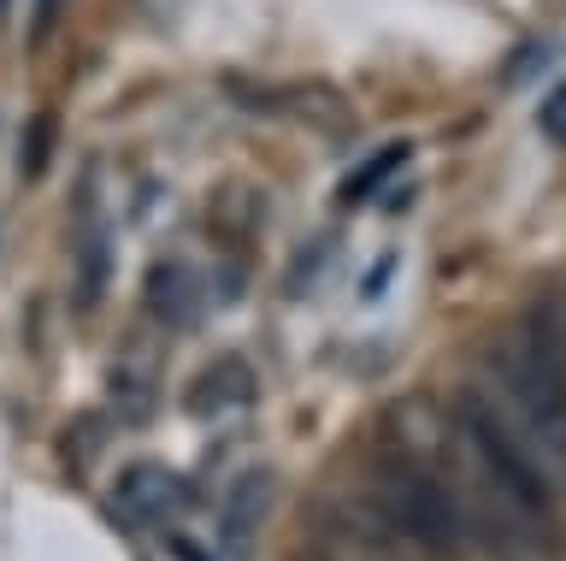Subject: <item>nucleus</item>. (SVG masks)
Returning a JSON list of instances; mask_svg holds the SVG:
<instances>
[{"label": "nucleus", "instance_id": "1", "mask_svg": "<svg viewBox=\"0 0 566 561\" xmlns=\"http://www.w3.org/2000/svg\"><path fill=\"white\" fill-rule=\"evenodd\" d=\"M389 455H401L437 502L454 515L460 538L502 561H548L555 555V502L548 479L531 467V455L513 444V432L495 419L484 396H467L454 408L437 402H401L389 414Z\"/></svg>", "mask_w": 566, "mask_h": 561}, {"label": "nucleus", "instance_id": "5", "mask_svg": "<svg viewBox=\"0 0 566 561\" xmlns=\"http://www.w3.org/2000/svg\"><path fill=\"white\" fill-rule=\"evenodd\" d=\"M177 497H184V490H177L171 472H159V467H130L118 485V502L136 508V515H159V508H171Z\"/></svg>", "mask_w": 566, "mask_h": 561}, {"label": "nucleus", "instance_id": "6", "mask_svg": "<svg viewBox=\"0 0 566 561\" xmlns=\"http://www.w3.org/2000/svg\"><path fill=\"white\" fill-rule=\"evenodd\" d=\"M260 508H265V472H248L242 479V497L230 502V543H248L254 538V520H260Z\"/></svg>", "mask_w": 566, "mask_h": 561}, {"label": "nucleus", "instance_id": "2", "mask_svg": "<svg viewBox=\"0 0 566 561\" xmlns=\"http://www.w3.org/2000/svg\"><path fill=\"white\" fill-rule=\"evenodd\" d=\"M478 396L513 432V444L531 455V467L543 479L566 485V366H560L555 337L525 331V337L495 343Z\"/></svg>", "mask_w": 566, "mask_h": 561}, {"label": "nucleus", "instance_id": "3", "mask_svg": "<svg viewBox=\"0 0 566 561\" xmlns=\"http://www.w3.org/2000/svg\"><path fill=\"white\" fill-rule=\"evenodd\" d=\"M313 561H442L431 543H419L396 526L371 497H343L313 526Z\"/></svg>", "mask_w": 566, "mask_h": 561}, {"label": "nucleus", "instance_id": "9", "mask_svg": "<svg viewBox=\"0 0 566 561\" xmlns=\"http://www.w3.org/2000/svg\"><path fill=\"white\" fill-rule=\"evenodd\" d=\"M555 349H560V366H566V308H560V331H555Z\"/></svg>", "mask_w": 566, "mask_h": 561}, {"label": "nucleus", "instance_id": "8", "mask_svg": "<svg viewBox=\"0 0 566 561\" xmlns=\"http://www.w3.org/2000/svg\"><path fill=\"white\" fill-rule=\"evenodd\" d=\"M543 131L555 136V143H566V90L548 95V107H543Z\"/></svg>", "mask_w": 566, "mask_h": 561}, {"label": "nucleus", "instance_id": "4", "mask_svg": "<svg viewBox=\"0 0 566 561\" xmlns=\"http://www.w3.org/2000/svg\"><path fill=\"white\" fill-rule=\"evenodd\" d=\"M148 308L159 313V320H171V325H189L195 320V278L184 267H154Z\"/></svg>", "mask_w": 566, "mask_h": 561}, {"label": "nucleus", "instance_id": "11", "mask_svg": "<svg viewBox=\"0 0 566 561\" xmlns=\"http://www.w3.org/2000/svg\"><path fill=\"white\" fill-rule=\"evenodd\" d=\"M301 561H313V555H301Z\"/></svg>", "mask_w": 566, "mask_h": 561}, {"label": "nucleus", "instance_id": "7", "mask_svg": "<svg viewBox=\"0 0 566 561\" xmlns=\"http://www.w3.org/2000/svg\"><path fill=\"white\" fill-rule=\"evenodd\" d=\"M401 160H407V143H396V148L384 154V160H371V166H360V172H354V178L343 184V196H348V201H366V189H371V184H384V178H389V172H396Z\"/></svg>", "mask_w": 566, "mask_h": 561}, {"label": "nucleus", "instance_id": "10", "mask_svg": "<svg viewBox=\"0 0 566 561\" xmlns=\"http://www.w3.org/2000/svg\"><path fill=\"white\" fill-rule=\"evenodd\" d=\"M7 7H12V0H0V12H7Z\"/></svg>", "mask_w": 566, "mask_h": 561}]
</instances>
